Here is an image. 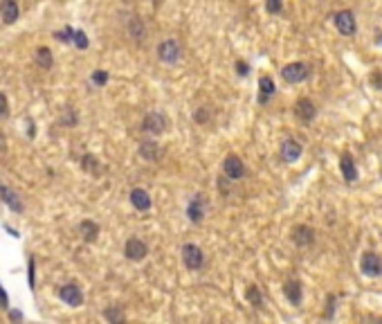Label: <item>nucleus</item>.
<instances>
[{"mask_svg": "<svg viewBox=\"0 0 382 324\" xmlns=\"http://www.w3.org/2000/svg\"><path fill=\"white\" fill-rule=\"evenodd\" d=\"M0 306L3 308H7L9 306V300H7V293L3 290V286H0Z\"/></svg>", "mask_w": 382, "mask_h": 324, "instance_id": "35", "label": "nucleus"}, {"mask_svg": "<svg viewBox=\"0 0 382 324\" xmlns=\"http://www.w3.org/2000/svg\"><path fill=\"white\" fill-rule=\"evenodd\" d=\"M223 171L229 180H240L245 176V165L238 155H227L223 162Z\"/></svg>", "mask_w": 382, "mask_h": 324, "instance_id": "6", "label": "nucleus"}, {"mask_svg": "<svg viewBox=\"0 0 382 324\" xmlns=\"http://www.w3.org/2000/svg\"><path fill=\"white\" fill-rule=\"evenodd\" d=\"M158 56H160V61H164V63H178L180 56H182V48L173 39L162 41V43L158 45Z\"/></svg>", "mask_w": 382, "mask_h": 324, "instance_id": "4", "label": "nucleus"}, {"mask_svg": "<svg viewBox=\"0 0 382 324\" xmlns=\"http://www.w3.org/2000/svg\"><path fill=\"white\" fill-rule=\"evenodd\" d=\"M259 90H261V92H259V102L265 104L272 95H274V90H276V88H274V81H272L270 77H261V79H259Z\"/></svg>", "mask_w": 382, "mask_h": 324, "instance_id": "18", "label": "nucleus"}, {"mask_svg": "<svg viewBox=\"0 0 382 324\" xmlns=\"http://www.w3.org/2000/svg\"><path fill=\"white\" fill-rule=\"evenodd\" d=\"M360 270L366 277H380L382 275V257L373 250H366L360 257Z\"/></svg>", "mask_w": 382, "mask_h": 324, "instance_id": "1", "label": "nucleus"}, {"mask_svg": "<svg viewBox=\"0 0 382 324\" xmlns=\"http://www.w3.org/2000/svg\"><path fill=\"white\" fill-rule=\"evenodd\" d=\"M140 155L146 160V162H158L162 158V149L158 142H153V140H146V142L140 144Z\"/></svg>", "mask_w": 382, "mask_h": 324, "instance_id": "14", "label": "nucleus"}, {"mask_svg": "<svg viewBox=\"0 0 382 324\" xmlns=\"http://www.w3.org/2000/svg\"><path fill=\"white\" fill-rule=\"evenodd\" d=\"M130 203H133V207L135 210H140V212H146L151 207V196H149V191L146 189H133L130 191Z\"/></svg>", "mask_w": 382, "mask_h": 324, "instance_id": "16", "label": "nucleus"}, {"mask_svg": "<svg viewBox=\"0 0 382 324\" xmlns=\"http://www.w3.org/2000/svg\"><path fill=\"white\" fill-rule=\"evenodd\" d=\"M9 115V102H7V97L0 92V117H7Z\"/></svg>", "mask_w": 382, "mask_h": 324, "instance_id": "30", "label": "nucleus"}, {"mask_svg": "<svg viewBox=\"0 0 382 324\" xmlns=\"http://www.w3.org/2000/svg\"><path fill=\"white\" fill-rule=\"evenodd\" d=\"M284 293H286V297H288V300H290V304H295V306H299V304H301V297H303V293H301V284H299V281H297V279L286 281Z\"/></svg>", "mask_w": 382, "mask_h": 324, "instance_id": "17", "label": "nucleus"}, {"mask_svg": "<svg viewBox=\"0 0 382 324\" xmlns=\"http://www.w3.org/2000/svg\"><path fill=\"white\" fill-rule=\"evenodd\" d=\"M333 23L335 27H337V32L342 36H353L358 32V23H355V16L351 9H342V12H337L333 16Z\"/></svg>", "mask_w": 382, "mask_h": 324, "instance_id": "2", "label": "nucleus"}, {"mask_svg": "<svg viewBox=\"0 0 382 324\" xmlns=\"http://www.w3.org/2000/svg\"><path fill=\"white\" fill-rule=\"evenodd\" d=\"M236 70H238L240 77H245L250 72V68H248V63H243V61H236Z\"/></svg>", "mask_w": 382, "mask_h": 324, "instance_id": "34", "label": "nucleus"}, {"mask_svg": "<svg viewBox=\"0 0 382 324\" xmlns=\"http://www.w3.org/2000/svg\"><path fill=\"white\" fill-rule=\"evenodd\" d=\"M5 142H7V140H5V135H3V131H0V151H5Z\"/></svg>", "mask_w": 382, "mask_h": 324, "instance_id": "37", "label": "nucleus"}, {"mask_svg": "<svg viewBox=\"0 0 382 324\" xmlns=\"http://www.w3.org/2000/svg\"><path fill=\"white\" fill-rule=\"evenodd\" d=\"M335 304H337V297H335V295H328V304H326V320H331V317H333L335 308H337Z\"/></svg>", "mask_w": 382, "mask_h": 324, "instance_id": "29", "label": "nucleus"}, {"mask_svg": "<svg viewBox=\"0 0 382 324\" xmlns=\"http://www.w3.org/2000/svg\"><path fill=\"white\" fill-rule=\"evenodd\" d=\"M205 203H202V196H196L193 201L189 203V210H187V214H189V218L193 223H198L202 218V214H205Z\"/></svg>", "mask_w": 382, "mask_h": 324, "instance_id": "20", "label": "nucleus"}, {"mask_svg": "<svg viewBox=\"0 0 382 324\" xmlns=\"http://www.w3.org/2000/svg\"><path fill=\"white\" fill-rule=\"evenodd\" d=\"M103 317H106V320H111V322H122L124 320V313L119 311V308H108V311L103 313Z\"/></svg>", "mask_w": 382, "mask_h": 324, "instance_id": "25", "label": "nucleus"}, {"mask_svg": "<svg viewBox=\"0 0 382 324\" xmlns=\"http://www.w3.org/2000/svg\"><path fill=\"white\" fill-rule=\"evenodd\" d=\"M245 297H248V302L254 308H263V297H261V290L256 288V286H250L248 293H245Z\"/></svg>", "mask_w": 382, "mask_h": 324, "instance_id": "23", "label": "nucleus"}, {"mask_svg": "<svg viewBox=\"0 0 382 324\" xmlns=\"http://www.w3.org/2000/svg\"><path fill=\"white\" fill-rule=\"evenodd\" d=\"M371 83H373L375 88H380V90H382V72H380V70H375L373 75H371Z\"/></svg>", "mask_w": 382, "mask_h": 324, "instance_id": "32", "label": "nucleus"}, {"mask_svg": "<svg viewBox=\"0 0 382 324\" xmlns=\"http://www.w3.org/2000/svg\"><path fill=\"white\" fill-rule=\"evenodd\" d=\"M130 32H133L135 41H140L144 36V29H142V25H140V20H133V29H130Z\"/></svg>", "mask_w": 382, "mask_h": 324, "instance_id": "31", "label": "nucleus"}, {"mask_svg": "<svg viewBox=\"0 0 382 324\" xmlns=\"http://www.w3.org/2000/svg\"><path fill=\"white\" fill-rule=\"evenodd\" d=\"M265 9H268L270 14H279L281 9H284V3H281V0H265Z\"/></svg>", "mask_w": 382, "mask_h": 324, "instance_id": "27", "label": "nucleus"}, {"mask_svg": "<svg viewBox=\"0 0 382 324\" xmlns=\"http://www.w3.org/2000/svg\"><path fill=\"white\" fill-rule=\"evenodd\" d=\"M79 232H81V237L86 239V241H97V237H99V225L97 223H92V221H83L81 225H79Z\"/></svg>", "mask_w": 382, "mask_h": 324, "instance_id": "21", "label": "nucleus"}, {"mask_svg": "<svg viewBox=\"0 0 382 324\" xmlns=\"http://www.w3.org/2000/svg\"><path fill=\"white\" fill-rule=\"evenodd\" d=\"M92 81H95L97 86H106L108 72H106V70H95V72H92Z\"/></svg>", "mask_w": 382, "mask_h": 324, "instance_id": "28", "label": "nucleus"}, {"mask_svg": "<svg viewBox=\"0 0 382 324\" xmlns=\"http://www.w3.org/2000/svg\"><path fill=\"white\" fill-rule=\"evenodd\" d=\"M59 297L70 306H81L83 304V293H81L79 286H75V284H67V286H63V288H59Z\"/></svg>", "mask_w": 382, "mask_h": 324, "instance_id": "9", "label": "nucleus"}, {"mask_svg": "<svg viewBox=\"0 0 382 324\" xmlns=\"http://www.w3.org/2000/svg\"><path fill=\"white\" fill-rule=\"evenodd\" d=\"M295 115L301 122H312L317 115V108L308 97H301V99H297V104H295Z\"/></svg>", "mask_w": 382, "mask_h": 324, "instance_id": "7", "label": "nucleus"}, {"mask_svg": "<svg viewBox=\"0 0 382 324\" xmlns=\"http://www.w3.org/2000/svg\"><path fill=\"white\" fill-rule=\"evenodd\" d=\"M301 144L297 142V140H286L284 144H281V160L284 162H297L301 158Z\"/></svg>", "mask_w": 382, "mask_h": 324, "instance_id": "12", "label": "nucleus"}, {"mask_svg": "<svg viewBox=\"0 0 382 324\" xmlns=\"http://www.w3.org/2000/svg\"><path fill=\"white\" fill-rule=\"evenodd\" d=\"M124 252H126L128 259L142 261V259L146 257V252H149V248H146V243L140 241V239H128L126 245H124Z\"/></svg>", "mask_w": 382, "mask_h": 324, "instance_id": "11", "label": "nucleus"}, {"mask_svg": "<svg viewBox=\"0 0 382 324\" xmlns=\"http://www.w3.org/2000/svg\"><path fill=\"white\" fill-rule=\"evenodd\" d=\"M9 317H12V320H20V317H23V315H20L18 311H14V313H12V315H9Z\"/></svg>", "mask_w": 382, "mask_h": 324, "instance_id": "38", "label": "nucleus"}, {"mask_svg": "<svg viewBox=\"0 0 382 324\" xmlns=\"http://www.w3.org/2000/svg\"><path fill=\"white\" fill-rule=\"evenodd\" d=\"M34 61H36V66L39 68H43V70H50L52 68V52L48 48H39L36 50V54H34Z\"/></svg>", "mask_w": 382, "mask_h": 324, "instance_id": "22", "label": "nucleus"}, {"mask_svg": "<svg viewBox=\"0 0 382 324\" xmlns=\"http://www.w3.org/2000/svg\"><path fill=\"white\" fill-rule=\"evenodd\" d=\"M292 241H295L299 248H306L315 241V230L310 225H297L292 228Z\"/></svg>", "mask_w": 382, "mask_h": 324, "instance_id": "10", "label": "nucleus"}, {"mask_svg": "<svg viewBox=\"0 0 382 324\" xmlns=\"http://www.w3.org/2000/svg\"><path fill=\"white\" fill-rule=\"evenodd\" d=\"M182 261H185V266L189 270H200L205 257H202V250L198 248V245L187 243V245H182Z\"/></svg>", "mask_w": 382, "mask_h": 324, "instance_id": "5", "label": "nucleus"}, {"mask_svg": "<svg viewBox=\"0 0 382 324\" xmlns=\"http://www.w3.org/2000/svg\"><path fill=\"white\" fill-rule=\"evenodd\" d=\"M72 41H75V45L79 50H86L88 48V39H86V34H83V32H72Z\"/></svg>", "mask_w": 382, "mask_h": 324, "instance_id": "26", "label": "nucleus"}, {"mask_svg": "<svg viewBox=\"0 0 382 324\" xmlns=\"http://www.w3.org/2000/svg\"><path fill=\"white\" fill-rule=\"evenodd\" d=\"M207 119H209V113H207V108H202V111H198V113H196V122L205 124Z\"/></svg>", "mask_w": 382, "mask_h": 324, "instance_id": "33", "label": "nucleus"}, {"mask_svg": "<svg viewBox=\"0 0 382 324\" xmlns=\"http://www.w3.org/2000/svg\"><path fill=\"white\" fill-rule=\"evenodd\" d=\"M29 286H34V259H29Z\"/></svg>", "mask_w": 382, "mask_h": 324, "instance_id": "36", "label": "nucleus"}, {"mask_svg": "<svg viewBox=\"0 0 382 324\" xmlns=\"http://www.w3.org/2000/svg\"><path fill=\"white\" fill-rule=\"evenodd\" d=\"M0 198H3V203H7V205L12 207L14 212H23V205H20L18 196L14 194L9 187H0Z\"/></svg>", "mask_w": 382, "mask_h": 324, "instance_id": "19", "label": "nucleus"}, {"mask_svg": "<svg viewBox=\"0 0 382 324\" xmlns=\"http://www.w3.org/2000/svg\"><path fill=\"white\" fill-rule=\"evenodd\" d=\"M83 169L90 171V174H99L97 158H92V155H83Z\"/></svg>", "mask_w": 382, "mask_h": 324, "instance_id": "24", "label": "nucleus"}, {"mask_svg": "<svg viewBox=\"0 0 382 324\" xmlns=\"http://www.w3.org/2000/svg\"><path fill=\"white\" fill-rule=\"evenodd\" d=\"M339 169H342V176L346 182H355L358 180V165H355V160L351 158L349 153H344L342 158H339Z\"/></svg>", "mask_w": 382, "mask_h": 324, "instance_id": "13", "label": "nucleus"}, {"mask_svg": "<svg viewBox=\"0 0 382 324\" xmlns=\"http://www.w3.org/2000/svg\"><path fill=\"white\" fill-rule=\"evenodd\" d=\"M308 75H310V68L306 63H301V61H295V63H288L284 66V70H281V77L288 81V83H299V81H306Z\"/></svg>", "mask_w": 382, "mask_h": 324, "instance_id": "3", "label": "nucleus"}, {"mask_svg": "<svg viewBox=\"0 0 382 324\" xmlns=\"http://www.w3.org/2000/svg\"><path fill=\"white\" fill-rule=\"evenodd\" d=\"M142 126H144V131H149V133L160 135V133H164V128H166V117L160 113H149L144 117Z\"/></svg>", "mask_w": 382, "mask_h": 324, "instance_id": "8", "label": "nucleus"}, {"mask_svg": "<svg viewBox=\"0 0 382 324\" xmlns=\"http://www.w3.org/2000/svg\"><path fill=\"white\" fill-rule=\"evenodd\" d=\"M18 14H20V9H18L16 0H3V3H0V16H3V20L7 25L16 23Z\"/></svg>", "mask_w": 382, "mask_h": 324, "instance_id": "15", "label": "nucleus"}]
</instances>
